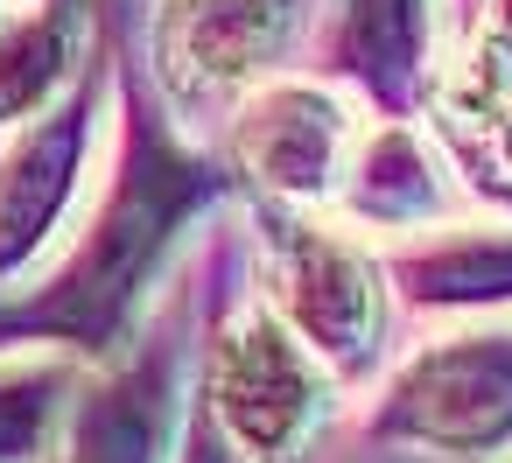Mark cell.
<instances>
[{
  "label": "cell",
  "mask_w": 512,
  "mask_h": 463,
  "mask_svg": "<svg viewBox=\"0 0 512 463\" xmlns=\"http://www.w3.org/2000/svg\"><path fill=\"white\" fill-rule=\"evenodd\" d=\"M211 197V169L162 127L155 99L141 85H127V120H120V176L106 190V204L92 211L85 239L71 246L64 274L22 309L29 330H43L50 344H78L99 351L127 309L141 302V288L155 281L176 225Z\"/></svg>",
  "instance_id": "1"
},
{
  "label": "cell",
  "mask_w": 512,
  "mask_h": 463,
  "mask_svg": "<svg viewBox=\"0 0 512 463\" xmlns=\"http://www.w3.org/2000/svg\"><path fill=\"white\" fill-rule=\"evenodd\" d=\"M365 435L428 456H505L512 449V323L456 330L421 344L379 393Z\"/></svg>",
  "instance_id": "2"
},
{
  "label": "cell",
  "mask_w": 512,
  "mask_h": 463,
  "mask_svg": "<svg viewBox=\"0 0 512 463\" xmlns=\"http://www.w3.org/2000/svg\"><path fill=\"white\" fill-rule=\"evenodd\" d=\"M197 400L246 463H295L330 414V372L288 337L274 309L253 302L211 337Z\"/></svg>",
  "instance_id": "3"
},
{
  "label": "cell",
  "mask_w": 512,
  "mask_h": 463,
  "mask_svg": "<svg viewBox=\"0 0 512 463\" xmlns=\"http://www.w3.org/2000/svg\"><path fill=\"white\" fill-rule=\"evenodd\" d=\"M274 316L323 372H365L386 337V274L379 260L316 218H274Z\"/></svg>",
  "instance_id": "4"
},
{
  "label": "cell",
  "mask_w": 512,
  "mask_h": 463,
  "mask_svg": "<svg viewBox=\"0 0 512 463\" xmlns=\"http://www.w3.org/2000/svg\"><path fill=\"white\" fill-rule=\"evenodd\" d=\"M302 0H162L155 8V71L169 99L218 106L253 92L295 43Z\"/></svg>",
  "instance_id": "5"
},
{
  "label": "cell",
  "mask_w": 512,
  "mask_h": 463,
  "mask_svg": "<svg viewBox=\"0 0 512 463\" xmlns=\"http://www.w3.org/2000/svg\"><path fill=\"white\" fill-rule=\"evenodd\" d=\"M232 162L281 204H316L351 162V106L316 78L260 85L232 120Z\"/></svg>",
  "instance_id": "6"
},
{
  "label": "cell",
  "mask_w": 512,
  "mask_h": 463,
  "mask_svg": "<svg viewBox=\"0 0 512 463\" xmlns=\"http://www.w3.org/2000/svg\"><path fill=\"white\" fill-rule=\"evenodd\" d=\"M92 106H99V64H85V78L57 106L8 127V148H0V274H15L78 197L92 155Z\"/></svg>",
  "instance_id": "7"
},
{
  "label": "cell",
  "mask_w": 512,
  "mask_h": 463,
  "mask_svg": "<svg viewBox=\"0 0 512 463\" xmlns=\"http://www.w3.org/2000/svg\"><path fill=\"white\" fill-rule=\"evenodd\" d=\"M92 0H22L0 8V127H22L85 78Z\"/></svg>",
  "instance_id": "8"
},
{
  "label": "cell",
  "mask_w": 512,
  "mask_h": 463,
  "mask_svg": "<svg viewBox=\"0 0 512 463\" xmlns=\"http://www.w3.org/2000/svg\"><path fill=\"white\" fill-rule=\"evenodd\" d=\"M169 428H176V407H169V344H148L106 386L85 393V407L71 414L64 463H169Z\"/></svg>",
  "instance_id": "9"
},
{
  "label": "cell",
  "mask_w": 512,
  "mask_h": 463,
  "mask_svg": "<svg viewBox=\"0 0 512 463\" xmlns=\"http://www.w3.org/2000/svg\"><path fill=\"white\" fill-rule=\"evenodd\" d=\"M414 309H512V232H435L393 260Z\"/></svg>",
  "instance_id": "10"
},
{
  "label": "cell",
  "mask_w": 512,
  "mask_h": 463,
  "mask_svg": "<svg viewBox=\"0 0 512 463\" xmlns=\"http://www.w3.org/2000/svg\"><path fill=\"white\" fill-rule=\"evenodd\" d=\"M344 197L358 218L372 225H435L449 211V190L435 176V162L421 155V141L407 127H372L365 148L344 162Z\"/></svg>",
  "instance_id": "11"
},
{
  "label": "cell",
  "mask_w": 512,
  "mask_h": 463,
  "mask_svg": "<svg viewBox=\"0 0 512 463\" xmlns=\"http://www.w3.org/2000/svg\"><path fill=\"white\" fill-rule=\"evenodd\" d=\"M421 50H428L421 0H351V8H344L337 57H344V71L365 78L379 99H407V85L421 78Z\"/></svg>",
  "instance_id": "12"
},
{
  "label": "cell",
  "mask_w": 512,
  "mask_h": 463,
  "mask_svg": "<svg viewBox=\"0 0 512 463\" xmlns=\"http://www.w3.org/2000/svg\"><path fill=\"white\" fill-rule=\"evenodd\" d=\"M64 365L57 358H0V463H29L57 421Z\"/></svg>",
  "instance_id": "13"
},
{
  "label": "cell",
  "mask_w": 512,
  "mask_h": 463,
  "mask_svg": "<svg viewBox=\"0 0 512 463\" xmlns=\"http://www.w3.org/2000/svg\"><path fill=\"white\" fill-rule=\"evenodd\" d=\"M169 463H246V456L218 435L211 407H204V400H190V414H183V435H176V456H169Z\"/></svg>",
  "instance_id": "14"
},
{
  "label": "cell",
  "mask_w": 512,
  "mask_h": 463,
  "mask_svg": "<svg viewBox=\"0 0 512 463\" xmlns=\"http://www.w3.org/2000/svg\"><path fill=\"white\" fill-rule=\"evenodd\" d=\"M491 50H512V0H498V15H491Z\"/></svg>",
  "instance_id": "15"
},
{
  "label": "cell",
  "mask_w": 512,
  "mask_h": 463,
  "mask_svg": "<svg viewBox=\"0 0 512 463\" xmlns=\"http://www.w3.org/2000/svg\"><path fill=\"white\" fill-rule=\"evenodd\" d=\"M0 8H8V0H0Z\"/></svg>",
  "instance_id": "16"
}]
</instances>
